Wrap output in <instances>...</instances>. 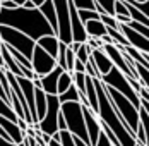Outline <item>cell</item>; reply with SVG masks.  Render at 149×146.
<instances>
[{"label":"cell","instance_id":"obj_1","mask_svg":"<svg viewBox=\"0 0 149 146\" xmlns=\"http://www.w3.org/2000/svg\"><path fill=\"white\" fill-rule=\"evenodd\" d=\"M0 24L10 26L24 34H28L31 40H38L45 34H55L52 26L48 24L43 14L38 7L26 9V7H15V9H3L0 7Z\"/></svg>","mask_w":149,"mask_h":146},{"label":"cell","instance_id":"obj_2","mask_svg":"<svg viewBox=\"0 0 149 146\" xmlns=\"http://www.w3.org/2000/svg\"><path fill=\"white\" fill-rule=\"evenodd\" d=\"M94 88H96V96H98V110H96V115L100 119V122H103L104 126L115 134V138L118 139L120 146H134L135 145L134 136L129 132L125 122L115 112L113 105H111L108 95H106V91H104V84L100 79H94Z\"/></svg>","mask_w":149,"mask_h":146},{"label":"cell","instance_id":"obj_3","mask_svg":"<svg viewBox=\"0 0 149 146\" xmlns=\"http://www.w3.org/2000/svg\"><path fill=\"white\" fill-rule=\"evenodd\" d=\"M104 91H106L110 102H111V105H113L115 112H117V114L120 115V119L125 122L129 132L134 136L135 129H137V124H139V108H137L130 100H127L122 93L115 91L113 88L104 86Z\"/></svg>","mask_w":149,"mask_h":146},{"label":"cell","instance_id":"obj_4","mask_svg":"<svg viewBox=\"0 0 149 146\" xmlns=\"http://www.w3.org/2000/svg\"><path fill=\"white\" fill-rule=\"evenodd\" d=\"M60 112L65 119L67 131L72 136L81 138L84 143L89 145V138L86 132V124H84V115H82V105L79 102H65L60 103ZM91 146V145H89Z\"/></svg>","mask_w":149,"mask_h":146},{"label":"cell","instance_id":"obj_5","mask_svg":"<svg viewBox=\"0 0 149 146\" xmlns=\"http://www.w3.org/2000/svg\"><path fill=\"white\" fill-rule=\"evenodd\" d=\"M0 40H2V43L5 45V46L21 52L24 57H28L31 60V55H33V50L36 46V41L31 40L28 34H24V33H21L17 29L10 28V26L0 24Z\"/></svg>","mask_w":149,"mask_h":146},{"label":"cell","instance_id":"obj_6","mask_svg":"<svg viewBox=\"0 0 149 146\" xmlns=\"http://www.w3.org/2000/svg\"><path fill=\"white\" fill-rule=\"evenodd\" d=\"M100 81L103 83L104 86L113 88L115 91L122 93L127 100H130V102L134 103L137 108L141 107V105H139V96H137V93L134 91V88L130 86V83H129L127 76H125L123 72H120L117 67H111V69L104 74V76L100 77Z\"/></svg>","mask_w":149,"mask_h":146},{"label":"cell","instance_id":"obj_7","mask_svg":"<svg viewBox=\"0 0 149 146\" xmlns=\"http://www.w3.org/2000/svg\"><path fill=\"white\" fill-rule=\"evenodd\" d=\"M53 5H55V14H57V31H55V36L58 38V41L69 45L72 41L69 2L67 0H53Z\"/></svg>","mask_w":149,"mask_h":146},{"label":"cell","instance_id":"obj_8","mask_svg":"<svg viewBox=\"0 0 149 146\" xmlns=\"http://www.w3.org/2000/svg\"><path fill=\"white\" fill-rule=\"evenodd\" d=\"M58 112H60L58 96L57 95H46V112H45V115H43V119L38 122V129L43 134L52 136L53 132L58 131V127H57Z\"/></svg>","mask_w":149,"mask_h":146},{"label":"cell","instance_id":"obj_9","mask_svg":"<svg viewBox=\"0 0 149 146\" xmlns=\"http://www.w3.org/2000/svg\"><path fill=\"white\" fill-rule=\"evenodd\" d=\"M55 67H57V60L36 45L34 50H33V55H31V69H33V72L41 77V76L48 74L50 71H53Z\"/></svg>","mask_w":149,"mask_h":146},{"label":"cell","instance_id":"obj_10","mask_svg":"<svg viewBox=\"0 0 149 146\" xmlns=\"http://www.w3.org/2000/svg\"><path fill=\"white\" fill-rule=\"evenodd\" d=\"M117 28H118V31L123 34V38L127 40L129 46H134V48H137V50H139V52H142V53H148V52H149L148 36L139 34V33L134 31L129 24H118Z\"/></svg>","mask_w":149,"mask_h":146},{"label":"cell","instance_id":"obj_11","mask_svg":"<svg viewBox=\"0 0 149 146\" xmlns=\"http://www.w3.org/2000/svg\"><path fill=\"white\" fill-rule=\"evenodd\" d=\"M82 115H84V124H86V132H88V138H89V145L94 146L96 141H98L100 132H101L100 119L88 107H82Z\"/></svg>","mask_w":149,"mask_h":146},{"label":"cell","instance_id":"obj_12","mask_svg":"<svg viewBox=\"0 0 149 146\" xmlns=\"http://www.w3.org/2000/svg\"><path fill=\"white\" fill-rule=\"evenodd\" d=\"M89 57H91V60H93V64H94V67H96L98 74H100V77L104 76V74L113 67L111 60H110L108 55L103 52V46H101V48H94V50H91Z\"/></svg>","mask_w":149,"mask_h":146},{"label":"cell","instance_id":"obj_13","mask_svg":"<svg viewBox=\"0 0 149 146\" xmlns=\"http://www.w3.org/2000/svg\"><path fill=\"white\" fill-rule=\"evenodd\" d=\"M62 71L63 69H60L57 65L53 71H50L48 74L40 77V88L45 91L46 95H57V81H58V76L62 74Z\"/></svg>","mask_w":149,"mask_h":146},{"label":"cell","instance_id":"obj_14","mask_svg":"<svg viewBox=\"0 0 149 146\" xmlns=\"http://www.w3.org/2000/svg\"><path fill=\"white\" fill-rule=\"evenodd\" d=\"M58 43H60V41H58V38H57L55 34H45V36H41V38H38V40H36V45H38L40 48H43L46 53H50L53 58L57 57Z\"/></svg>","mask_w":149,"mask_h":146},{"label":"cell","instance_id":"obj_15","mask_svg":"<svg viewBox=\"0 0 149 146\" xmlns=\"http://www.w3.org/2000/svg\"><path fill=\"white\" fill-rule=\"evenodd\" d=\"M84 29H86V34L89 38L101 40L104 34H106V26H104L100 19H91L88 22H84Z\"/></svg>","mask_w":149,"mask_h":146},{"label":"cell","instance_id":"obj_16","mask_svg":"<svg viewBox=\"0 0 149 146\" xmlns=\"http://www.w3.org/2000/svg\"><path fill=\"white\" fill-rule=\"evenodd\" d=\"M38 9H40V12L43 14V17L48 21V24L52 26L53 33H55V31H57V14H55V5H53V0H45V2H43Z\"/></svg>","mask_w":149,"mask_h":146},{"label":"cell","instance_id":"obj_17","mask_svg":"<svg viewBox=\"0 0 149 146\" xmlns=\"http://www.w3.org/2000/svg\"><path fill=\"white\" fill-rule=\"evenodd\" d=\"M34 107H36V117L40 122L46 112V93L41 88H34Z\"/></svg>","mask_w":149,"mask_h":146},{"label":"cell","instance_id":"obj_18","mask_svg":"<svg viewBox=\"0 0 149 146\" xmlns=\"http://www.w3.org/2000/svg\"><path fill=\"white\" fill-rule=\"evenodd\" d=\"M123 52L129 55V57L132 58L134 62H137V64H141V65H146V67H149V62H148V53H142V52H139L137 48H134V46H123Z\"/></svg>","mask_w":149,"mask_h":146},{"label":"cell","instance_id":"obj_19","mask_svg":"<svg viewBox=\"0 0 149 146\" xmlns=\"http://www.w3.org/2000/svg\"><path fill=\"white\" fill-rule=\"evenodd\" d=\"M57 96H58L60 103H65V102H79V96H81V95H79L77 88H75L74 84H70L63 93H60V95H57Z\"/></svg>","mask_w":149,"mask_h":146},{"label":"cell","instance_id":"obj_20","mask_svg":"<svg viewBox=\"0 0 149 146\" xmlns=\"http://www.w3.org/2000/svg\"><path fill=\"white\" fill-rule=\"evenodd\" d=\"M70 84H72V72H69V71H62V74L58 76V81H57V95L63 93Z\"/></svg>","mask_w":149,"mask_h":146},{"label":"cell","instance_id":"obj_21","mask_svg":"<svg viewBox=\"0 0 149 146\" xmlns=\"http://www.w3.org/2000/svg\"><path fill=\"white\" fill-rule=\"evenodd\" d=\"M125 5H127V11H129V17H130L132 21H137V22H142V24L149 26V17H146L142 12H139L134 5H130V4H127V2H125Z\"/></svg>","mask_w":149,"mask_h":146},{"label":"cell","instance_id":"obj_22","mask_svg":"<svg viewBox=\"0 0 149 146\" xmlns=\"http://www.w3.org/2000/svg\"><path fill=\"white\" fill-rule=\"evenodd\" d=\"M98 7H101L108 15H115V0H94Z\"/></svg>","mask_w":149,"mask_h":146},{"label":"cell","instance_id":"obj_23","mask_svg":"<svg viewBox=\"0 0 149 146\" xmlns=\"http://www.w3.org/2000/svg\"><path fill=\"white\" fill-rule=\"evenodd\" d=\"M89 53H91V48H89V46H88L86 43H81V46H79V50L75 52V58H77L79 62L86 64V62L89 60Z\"/></svg>","mask_w":149,"mask_h":146},{"label":"cell","instance_id":"obj_24","mask_svg":"<svg viewBox=\"0 0 149 146\" xmlns=\"http://www.w3.org/2000/svg\"><path fill=\"white\" fill-rule=\"evenodd\" d=\"M0 115H3V117H7V119H10L12 122H17V115L14 114V110L7 105V103L3 102L2 98H0Z\"/></svg>","mask_w":149,"mask_h":146},{"label":"cell","instance_id":"obj_25","mask_svg":"<svg viewBox=\"0 0 149 146\" xmlns=\"http://www.w3.org/2000/svg\"><path fill=\"white\" fill-rule=\"evenodd\" d=\"M77 11H94V0H72Z\"/></svg>","mask_w":149,"mask_h":146},{"label":"cell","instance_id":"obj_26","mask_svg":"<svg viewBox=\"0 0 149 146\" xmlns=\"http://www.w3.org/2000/svg\"><path fill=\"white\" fill-rule=\"evenodd\" d=\"M77 15L82 22H88L91 19H100V14L96 11H77Z\"/></svg>","mask_w":149,"mask_h":146},{"label":"cell","instance_id":"obj_27","mask_svg":"<svg viewBox=\"0 0 149 146\" xmlns=\"http://www.w3.org/2000/svg\"><path fill=\"white\" fill-rule=\"evenodd\" d=\"M129 26L134 29V31H137L139 34H142V36H149V26H146V24H142V22H137V21H132L130 19V22H129Z\"/></svg>","mask_w":149,"mask_h":146},{"label":"cell","instance_id":"obj_28","mask_svg":"<svg viewBox=\"0 0 149 146\" xmlns=\"http://www.w3.org/2000/svg\"><path fill=\"white\" fill-rule=\"evenodd\" d=\"M100 21L103 22L106 28H117L118 22L115 21V15H108V14H100Z\"/></svg>","mask_w":149,"mask_h":146},{"label":"cell","instance_id":"obj_29","mask_svg":"<svg viewBox=\"0 0 149 146\" xmlns=\"http://www.w3.org/2000/svg\"><path fill=\"white\" fill-rule=\"evenodd\" d=\"M115 15H129L127 5L122 0H115Z\"/></svg>","mask_w":149,"mask_h":146},{"label":"cell","instance_id":"obj_30","mask_svg":"<svg viewBox=\"0 0 149 146\" xmlns=\"http://www.w3.org/2000/svg\"><path fill=\"white\" fill-rule=\"evenodd\" d=\"M86 45L89 46L91 50H94V48H101V46H103L101 40H98V38H89V36H88V40H86Z\"/></svg>","mask_w":149,"mask_h":146},{"label":"cell","instance_id":"obj_31","mask_svg":"<svg viewBox=\"0 0 149 146\" xmlns=\"http://www.w3.org/2000/svg\"><path fill=\"white\" fill-rule=\"evenodd\" d=\"M94 146H113L110 141H108V138L104 136V132L101 131L100 132V136H98V141H96V145Z\"/></svg>","mask_w":149,"mask_h":146},{"label":"cell","instance_id":"obj_32","mask_svg":"<svg viewBox=\"0 0 149 146\" xmlns=\"http://www.w3.org/2000/svg\"><path fill=\"white\" fill-rule=\"evenodd\" d=\"M57 127H58V131L67 129V126H65V119H63V115H62V112H58V117H57Z\"/></svg>","mask_w":149,"mask_h":146},{"label":"cell","instance_id":"obj_33","mask_svg":"<svg viewBox=\"0 0 149 146\" xmlns=\"http://www.w3.org/2000/svg\"><path fill=\"white\" fill-rule=\"evenodd\" d=\"M115 21L118 24H129L130 22V17L129 15H115Z\"/></svg>","mask_w":149,"mask_h":146},{"label":"cell","instance_id":"obj_34","mask_svg":"<svg viewBox=\"0 0 149 146\" xmlns=\"http://www.w3.org/2000/svg\"><path fill=\"white\" fill-rule=\"evenodd\" d=\"M0 7H3V9H15L17 5L12 0H3V2H0Z\"/></svg>","mask_w":149,"mask_h":146},{"label":"cell","instance_id":"obj_35","mask_svg":"<svg viewBox=\"0 0 149 146\" xmlns=\"http://www.w3.org/2000/svg\"><path fill=\"white\" fill-rule=\"evenodd\" d=\"M17 126H19V129L21 131H26V127H28V122L24 120V119H17V122H15Z\"/></svg>","mask_w":149,"mask_h":146},{"label":"cell","instance_id":"obj_36","mask_svg":"<svg viewBox=\"0 0 149 146\" xmlns=\"http://www.w3.org/2000/svg\"><path fill=\"white\" fill-rule=\"evenodd\" d=\"M0 146H19L12 143V141H9V139H3V138H0Z\"/></svg>","mask_w":149,"mask_h":146},{"label":"cell","instance_id":"obj_37","mask_svg":"<svg viewBox=\"0 0 149 146\" xmlns=\"http://www.w3.org/2000/svg\"><path fill=\"white\" fill-rule=\"evenodd\" d=\"M74 143H75V146H89L88 143H84L81 138H77V136H74Z\"/></svg>","mask_w":149,"mask_h":146},{"label":"cell","instance_id":"obj_38","mask_svg":"<svg viewBox=\"0 0 149 146\" xmlns=\"http://www.w3.org/2000/svg\"><path fill=\"white\" fill-rule=\"evenodd\" d=\"M22 7H26V9H34V4H33V2H31V0H26V2H24V5H22Z\"/></svg>","mask_w":149,"mask_h":146},{"label":"cell","instance_id":"obj_39","mask_svg":"<svg viewBox=\"0 0 149 146\" xmlns=\"http://www.w3.org/2000/svg\"><path fill=\"white\" fill-rule=\"evenodd\" d=\"M46 146H62V145H60V141H55V139L50 138V141H48V145Z\"/></svg>","mask_w":149,"mask_h":146},{"label":"cell","instance_id":"obj_40","mask_svg":"<svg viewBox=\"0 0 149 146\" xmlns=\"http://www.w3.org/2000/svg\"><path fill=\"white\" fill-rule=\"evenodd\" d=\"M12 2H14V4H15V5H17V7H22L26 0H12Z\"/></svg>","mask_w":149,"mask_h":146},{"label":"cell","instance_id":"obj_41","mask_svg":"<svg viewBox=\"0 0 149 146\" xmlns=\"http://www.w3.org/2000/svg\"><path fill=\"white\" fill-rule=\"evenodd\" d=\"M31 2L34 4V7H40V5H41V4H43L45 0H31Z\"/></svg>","mask_w":149,"mask_h":146},{"label":"cell","instance_id":"obj_42","mask_svg":"<svg viewBox=\"0 0 149 146\" xmlns=\"http://www.w3.org/2000/svg\"><path fill=\"white\" fill-rule=\"evenodd\" d=\"M134 146H144V145H141V143H137V141H135V145Z\"/></svg>","mask_w":149,"mask_h":146},{"label":"cell","instance_id":"obj_43","mask_svg":"<svg viewBox=\"0 0 149 146\" xmlns=\"http://www.w3.org/2000/svg\"><path fill=\"white\" fill-rule=\"evenodd\" d=\"M135 2H148V0H135Z\"/></svg>","mask_w":149,"mask_h":146},{"label":"cell","instance_id":"obj_44","mask_svg":"<svg viewBox=\"0 0 149 146\" xmlns=\"http://www.w3.org/2000/svg\"><path fill=\"white\" fill-rule=\"evenodd\" d=\"M0 48H2V40H0Z\"/></svg>","mask_w":149,"mask_h":146}]
</instances>
